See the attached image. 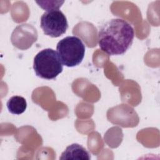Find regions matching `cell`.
Here are the masks:
<instances>
[{"label": "cell", "instance_id": "6", "mask_svg": "<svg viewBox=\"0 0 160 160\" xmlns=\"http://www.w3.org/2000/svg\"><path fill=\"white\" fill-rule=\"evenodd\" d=\"M6 105L9 111L11 114L16 115L23 113L27 108V102L25 98L20 96H14L10 98Z\"/></svg>", "mask_w": 160, "mask_h": 160}, {"label": "cell", "instance_id": "1", "mask_svg": "<svg viewBox=\"0 0 160 160\" xmlns=\"http://www.w3.org/2000/svg\"><path fill=\"white\" fill-rule=\"evenodd\" d=\"M98 44L100 49L109 55H121L126 52L133 42L134 31L124 19H111L99 29Z\"/></svg>", "mask_w": 160, "mask_h": 160}, {"label": "cell", "instance_id": "5", "mask_svg": "<svg viewBox=\"0 0 160 160\" xmlns=\"http://www.w3.org/2000/svg\"><path fill=\"white\" fill-rule=\"evenodd\" d=\"M91 159L89 152L81 145L76 143L68 146L62 152L59 159Z\"/></svg>", "mask_w": 160, "mask_h": 160}, {"label": "cell", "instance_id": "2", "mask_svg": "<svg viewBox=\"0 0 160 160\" xmlns=\"http://www.w3.org/2000/svg\"><path fill=\"white\" fill-rule=\"evenodd\" d=\"M33 69L38 77L50 80L61 73L63 68L57 52L51 48H46L35 56Z\"/></svg>", "mask_w": 160, "mask_h": 160}, {"label": "cell", "instance_id": "3", "mask_svg": "<svg viewBox=\"0 0 160 160\" xmlns=\"http://www.w3.org/2000/svg\"><path fill=\"white\" fill-rule=\"evenodd\" d=\"M56 50L63 65L67 67H74L82 62L86 48L80 38L72 36L60 40L57 44Z\"/></svg>", "mask_w": 160, "mask_h": 160}, {"label": "cell", "instance_id": "4", "mask_svg": "<svg viewBox=\"0 0 160 160\" xmlns=\"http://www.w3.org/2000/svg\"><path fill=\"white\" fill-rule=\"evenodd\" d=\"M40 22L44 33L52 38L62 36L68 28L66 17L60 10H51L44 12Z\"/></svg>", "mask_w": 160, "mask_h": 160}, {"label": "cell", "instance_id": "7", "mask_svg": "<svg viewBox=\"0 0 160 160\" xmlns=\"http://www.w3.org/2000/svg\"><path fill=\"white\" fill-rule=\"evenodd\" d=\"M64 1H36V2L43 9L46 11H51V10H59V9L61 7L62 4L64 3Z\"/></svg>", "mask_w": 160, "mask_h": 160}]
</instances>
